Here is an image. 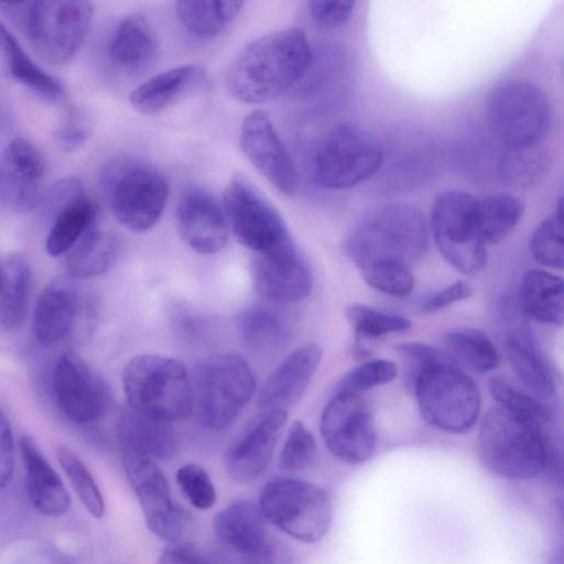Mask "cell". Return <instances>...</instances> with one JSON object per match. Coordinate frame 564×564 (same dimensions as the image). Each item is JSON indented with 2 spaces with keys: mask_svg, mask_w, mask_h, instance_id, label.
<instances>
[{
  "mask_svg": "<svg viewBox=\"0 0 564 564\" xmlns=\"http://www.w3.org/2000/svg\"><path fill=\"white\" fill-rule=\"evenodd\" d=\"M305 33L296 28L269 33L249 43L226 75L230 95L245 104H263L286 91L312 63Z\"/></svg>",
  "mask_w": 564,
  "mask_h": 564,
  "instance_id": "obj_1",
  "label": "cell"
},
{
  "mask_svg": "<svg viewBox=\"0 0 564 564\" xmlns=\"http://www.w3.org/2000/svg\"><path fill=\"white\" fill-rule=\"evenodd\" d=\"M429 247V227L413 205L393 203L364 216L345 240V250L360 269L376 263L410 267Z\"/></svg>",
  "mask_w": 564,
  "mask_h": 564,
  "instance_id": "obj_2",
  "label": "cell"
},
{
  "mask_svg": "<svg viewBox=\"0 0 564 564\" xmlns=\"http://www.w3.org/2000/svg\"><path fill=\"white\" fill-rule=\"evenodd\" d=\"M478 454L490 473L507 479L527 480L549 467L553 453L545 426L496 405L481 421Z\"/></svg>",
  "mask_w": 564,
  "mask_h": 564,
  "instance_id": "obj_3",
  "label": "cell"
},
{
  "mask_svg": "<svg viewBox=\"0 0 564 564\" xmlns=\"http://www.w3.org/2000/svg\"><path fill=\"white\" fill-rule=\"evenodd\" d=\"M0 8L37 55L56 65L75 56L93 19L91 3L82 0L0 2Z\"/></svg>",
  "mask_w": 564,
  "mask_h": 564,
  "instance_id": "obj_4",
  "label": "cell"
},
{
  "mask_svg": "<svg viewBox=\"0 0 564 564\" xmlns=\"http://www.w3.org/2000/svg\"><path fill=\"white\" fill-rule=\"evenodd\" d=\"M122 386L129 408L152 420L171 423L192 412L191 377L177 359L138 355L126 365Z\"/></svg>",
  "mask_w": 564,
  "mask_h": 564,
  "instance_id": "obj_5",
  "label": "cell"
},
{
  "mask_svg": "<svg viewBox=\"0 0 564 564\" xmlns=\"http://www.w3.org/2000/svg\"><path fill=\"white\" fill-rule=\"evenodd\" d=\"M192 411L205 429L230 426L249 402L256 380L238 355L218 354L200 360L191 378Z\"/></svg>",
  "mask_w": 564,
  "mask_h": 564,
  "instance_id": "obj_6",
  "label": "cell"
},
{
  "mask_svg": "<svg viewBox=\"0 0 564 564\" xmlns=\"http://www.w3.org/2000/svg\"><path fill=\"white\" fill-rule=\"evenodd\" d=\"M100 183L112 215L133 232L152 228L169 198L165 176L154 166L129 156L109 161Z\"/></svg>",
  "mask_w": 564,
  "mask_h": 564,
  "instance_id": "obj_7",
  "label": "cell"
},
{
  "mask_svg": "<svg viewBox=\"0 0 564 564\" xmlns=\"http://www.w3.org/2000/svg\"><path fill=\"white\" fill-rule=\"evenodd\" d=\"M258 506L267 521L307 544L321 541L332 523L333 506L328 494L299 478L269 480L260 491Z\"/></svg>",
  "mask_w": 564,
  "mask_h": 564,
  "instance_id": "obj_8",
  "label": "cell"
},
{
  "mask_svg": "<svg viewBox=\"0 0 564 564\" xmlns=\"http://www.w3.org/2000/svg\"><path fill=\"white\" fill-rule=\"evenodd\" d=\"M422 417L432 426L451 433L470 430L479 413L476 383L460 368L444 359L424 368L413 383Z\"/></svg>",
  "mask_w": 564,
  "mask_h": 564,
  "instance_id": "obj_9",
  "label": "cell"
},
{
  "mask_svg": "<svg viewBox=\"0 0 564 564\" xmlns=\"http://www.w3.org/2000/svg\"><path fill=\"white\" fill-rule=\"evenodd\" d=\"M383 162L377 139L356 124H340L321 141L313 156V181L327 189H345L372 177Z\"/></svg>",
  "mask_w": 564,
  "mask_h": 564,
  "instance_id": "obj_10",
  "label": "cell"
},
{
  "mask_svg": "<svg viewBox=\"0 0 564 564\" xmlns=\"http://www.w3.org/2000/svg\"><path fill=\"white\" fill-rule=\"evenodd\" d=\"M488 119L506 148L542 143L552 122L547 96L535 84L512 79L499 84L488 99Z\"/></svg>",
  "mask_w": 564,
  "mask_h": 564,
  "instance_id": "obj_11",
  "label": "cell"
},
{
  "mask_svg": "<svg viewBox=\"0 0 564 564\" xmlns=\"http://www.w3.org/2000/svg\"><path fill=\"white\" fill-rule=\"evenodd\" d=\"M476 199L466 192L438 194L430 216L434 242L444 259L463 274H477L487 262L486 245L479 239L474 219Z\"/></svg>",
  "mask_w": 564,
  "mask_h": 564,
  "instance_id": "obj_12",
  "label": "cell"
},
{
  "mask_svg": "<svg viewBox=\"0 0 564 564\" xmlns=\"http://www.w3.org/2000/svg\"><path fill=\"white\" fill-rule=\"evenodd\" d=\"M319 429L328 451L345 464H362L375 452V421L360 394L335 391L323 410Z\"/></svg>",
  "mask_w": 564,
  "mask_h": 564,
  "instance_id": "obj_13",
  "label": "cell"
},
{
  "mask_svg": "<svg viewBox=\"0 0 564 564\" xmlns=\"http://www.w3.org/2000/svg\"><path fill=\"white\" fill-rule=\"evenodd\" d=\"M121 455L149 530L164 541L177 542L185 528V512L173 501L156 459L132 451H121Z\"/></svg>",
  "mask_w": 564,
  "mask_h": 564,
  "instance_id": "obj_14",
  "label": "cell"
},
{
  "mask_svg": "<svg viewBox=\"0 0 564 564\" xmlns=\"http://www.w3.org/2000/svg\"><path fill=\"white\" fill-rule=\"evenodd\" d=\"M223 208L238 241L254 254L292 238L279 213L243 177H232Z\"/></svg>",
  "mask_w": 564,
  "mask_h": 564,
  "instance_id": "obj_15",
  "label": "cell"
},
{
  "mask_svg": "<svg viewBox=\"0 0 564 564\" xmlns=\"http://www.w3.org/2000/svg\"><path fill=\"white\" fill-rule=\"evenodd\" d=\"M52 383L58 406L77 423L93 422L107 409L109 391L105 380L74 352H65L59 357Z\"/></svg>",
  "mask_w": 564,
  "mask_h": 564,
  "instance_id": "obj_16",
  "label": "cell"
},
{
  "mask_svg": "<svg viewBox=\"0 0 564 564\" xmlns=\"http://www.w3.org/2000/svg\"><path fill=\"white\" fill-rule=\"evenodd\" d=\"M240 147L251 164L282 194L291 196L299 187V174L270 117L253 110L242 121Z\"/></svg>",
  "mask_w": 564,
  "mask_h": 564,
  "instance_id": "obj_17",
  "label": "cell"
},
{
  "mask_svg": "<svg viewBox=\"0 0 564 564\" xmlns=\"http://www.w3.org/2000/svg\"><path fill=\"white\" fill-rule=\"evenodd\" d=\"M288 420L283 410H262L240 431L227 449L228 475L238 482H250L269 467Z\"/></svg>",
  "mask_w": 564,
  "mask_h": 564,
  "instance_id": "obj_18",
  "label": "cell"
},
{
  "mask_svg": "<svg viewBox=\"0 0 564 564\" xmlns=\"http://www.w3.org/2000/svg\"><path fill=\"white\" fill-rule=\"evenodd\" d=\"M251 268L257 290L271 301L296 302L312 290L308 263L292 238L269 251L254 254Z\"/></svg>",
  "mask_w": 564,
  "mask_h": 564,
  "instance_id": "obj_19",
  "label": "cell"
},
{
  "mask_svg": "<svg viewBox=\"0 0 564 564\" xmlns=\"http://www.w3.org/2000/svg\"><path fill=\"white\" fill-rule=\"evenodd\" d=\"M45 162L30 141L11 140L0 155V208L25 213L42 199Z\"/></svg>",
  "mask_w": 564,
  "mask_h": 564,
  "instance_id": "obj_20",
  "label": "cell"
},
{
  "mask_svg": "<svg viewBox=\"0 0 564 564\" xmlns=\"http://www.w3.org/2000/svg\"><path fill=\"white\" fill-rule=\"evenodd\" d=\"M175 223L182 240L198 253L213 254L227 245L230 227L224 208L202 188L184 193L176 207Z\"/></svg>",
  "mask_w": 564,
  "mask_h": 564,
  "instance_id": "obj_21",
  "label": "cell"
},
{
  "mask_svg": "<svg viewBox=\"0 0 564 564\" xmlns=\"http://www.w3.org/2000/svg\"><path fill=\"white\" fill-rule=\"evenodd\" d=\"M322 360V348L311 343L291 352L264 381L258 398L261 410L292 406L304 393Z\"/></svg>",
  "mask_w": 564,
  "mask_h": 564,
  "instance_id": "obj_22",
  "label": "cell"
},
{
  "mask_svg": "<svg viewBox=\"0 0 564 564\" xmlns=\"http://www.w3.org/2000/svg\"><path fill=\"white\" fill-rule=\"evenodd\" d=\"M82 310L79 294L70 282L52 281L42 290L34 307V337L42 345H55L77 327Z\"/></svg>",
  "mask_w": 564,
  "mask_h": 564,
  "instance_id": "obj_23",
  "label": "cell"
},
{
  "mask_svg": "<svg viewBox=\"0 0 564 564\" xmlns=\"http://www.w3.org/2000/svg\"><path fill=\"white\" fill-rule=\"evenodd\" d=\"M206 69L198 64H185L152 76L130 94L132 107L144 115H158L183 97L206 85Z\"/></svg>",
  "mask_w": 564,
  "mask_h": 564,
  "instance_id": "obj_24",
  "label": "cell"
},
{
  "mask_svg": "<svg viewBox=\"0 0 564 564\" xmlns=\"http://www.w3.org/2000/svg\"><path fill=\"white\" fill-rule=\"evenodd\" d=\"M259 506L237 499L214 517L218 539L235 551L252 557L263 556L268 546L267 522Z\"/></svg>",
  "mask_w": 564,
  "mask_h": 564,
  "instance_id": "obj_25",
  "label": "cell"
},
{
  "mask_svg": "<svg viewBox=\"0 0 564 564\" xmlns=\"http://www.w3.org/2000/svg\"><path fill=\"white\" fill-rule=\"evenodd\" d=\"M19 449L31 505L40 513L48 517L64 514L70 506V498L57 473L29 436L20 437Z\"/></svg>",
  "mask_w": 564,
  "mask_h": 564,
  "instance_id": "obj_26",
  "label": "cell"
},
{
  "mask_svg": "<svg viewBox=\"0 0 564 564\" xmlns=\"http://www.w3.org/2000/svg\"><path fill=\"white\" fill-rule=\"evenodd\" d=\"M509 365L522 384L541 398L554 393V379L531 333L524 327L508 332L505 340Z\"/></svg>",
  "mask_w": 564,
  "mask_h": 564,
  "instance_id": "obj_27",
  "label": "cell"
},
{
  "mask_svg": "<svg viewBox=\"0 0 564 564\" xmlns=\"http://www.w3.org/2000/svg\"><path fill=\"white\" fill-rule=\"evenodd\" d=\"M155 50L151 25L138 13L126 15L117 23L107 46L111 62L126 70L145 67L152 61Z\"/></svg>",
  "mask_w": 564,
  "mask_h": 564,
  "instance_id": "obj_28",
  "label": "cell"
},
{
  "mask_svg": "<svg viewBox=\"0 0 564 564\" xmlns=\"http://www.w3.org/2000/svg\"><path fill=\"white\" fill-rule=\"evenodd\" d=\"M121 451H132L153 458H165L175 448V436L169 423L147 417L129 409L123 410L117 422Z\"/></svg>",
  "mask_w": 564,
  "mask_h": 564,
  "instance_id": "obj_29",
  "label": "cell"
},
{
  "mask_svg": "<svg viewBox=\"0 0 564 564\" xmlns=\"http://www.w3.org/2000/svg\"><path fill=\"white\" fill-rule=\"evenodd\" d=\"M32 270L19 254L9 256L0 269V326L7 330L19 328L25 319L31 291Z\"/></svg>",
  "mask_w": 564,
  "mask_h": 564,
  "instance_id": "obj_30",
  "label": "cell"
},
{
  "mask_svg": "<svg viewBox=\"0 0 564 564\" xmlns=\"http://www.w3.org/2000/svg\"><path fill=\"white\" fill-rule=\"evenodd\" d=\"M520 300L524 312L538 322L562 326L564 321V285L560 276L532 270L523 278Z\"/></svg>",
  "mask_w": 564,
  "mask_h": 564,
  "instance_id": "obj_31",
  "label": "cell"
},
{
  "mask_svg": "<svg viewBox=\"0 0 564 564\" xmlns=\"http://www.w3.org/2000/svg\"><path fill=\"white\" fill-rule=\"evenodd\" d=\"M524 214V204L510 194H492L476 199L474 219L484 245L499 243L517 227Z\"/></svg>",
  "mask_w": 564,
  "mask_h": 564,
  "instance_id": "obj_32",
  "label": "cell"
},
{
  "mask_svg": "<svg viewBox=\"0 0 564 564\" xmlns=\"http://www.w3.org/2000/svg\"><path fill=\"white\" fill-rule=\"evenodd\" d=\"M119 253L117 237L91 229L67 253L66 270L72 279H88L107 272Z\"/></svg>",
  "mask_w": 564,
  "mask_h": 564,
  "instance_id": "obj_33",
  "label": "cell"
},
{
  "mask_svg": "<svg viewBox=\"0 0 564 564\" xmlns=\"http://www.w3.org/2000/svg\"><path fill=\"white\" fill-rule=\"evenodd\" d=\"M97 218L96 204L85 194L51 218L46 251L58 257L67 253L88 231Z\"/></svg>",
  "mask_w": 564,
  "mask_h": 564,
  "instance_id": "obj_34",
  "label": "cell"
},
{
  "mask_svg": "<svg viewBox=\"0 0 564 564\" xmlns=\"http://www.w3.org/2000/svg\"><path fill=\"white\" fill-rule=\"evenodd\" d=\"M0 45L7 57L10 72L17 80L47 101L56 102L62 98L63 87L58 79L33 62L1 21Z\"/></svg>",
  "mask_w": 564,
  "mask_h": 564,
  "instance_id": "obj_35",
  "label": "cell"
},
{
  "mask_svg": "<svg viewBox=\"0 0 564 564\" xmlns=\"http://www.w3.org/2000/svg\"><path fill=\"white\" fill-rule=\"evenodd\" d=\"M242 7V1H177L175 11L188 32L212 37L224 32Z\"/></svg>",
  "mask_w": 564,
  "mask_h": 564,
  "instance_id": "obj_36",
  "label": "cell"
},
{
  "mask_svg": "<svg viewBox=\"0 0 564 564\" xmlns=\"http://www.w3.org/2000/svg\"><path fill=\"white\" fill-rule=\"evenodd\" d=\"M238 328L243 344L259 354L282 349L289 339V328L275 312L253 306L241 313Z\"/></svg>",
  "mask_w": 564,
  "mask_h": 564,
  "instance_id": "obj_37",
  "label": "cell"
},
{
  "mask_svg": "<svg viewBox=\"0 0 564 564\" xmlns=\"http://www.w3.org/2000/svg\"><path fill=\"white\" fill-rule=\"evenodd\" d=\"M550 151L542 143L525 148H506L499 162L501 181L514 188H528L546 172Z\"/></svg>",
  "mask_w": 564,
  "mask_h": 564,
  "instance_id": "obj_38",
  "label": "cell"
},
{
  "mask_svg": "<svg viewBox=\"0 0 564 564\" xmlns=\"http://www.w3.org/2000/svg\"><path fill=\"white\" fill-rule=\"evenodd\" d=\"M445 341L454 357L474 372H488L500 365L496 345L482 330L455 329L446 334Z\"/></svg>",
  "mask_w": 564,
  "mask_h": 564,
  "instance_id": "obj_39",
  "label": "cell"
},
{
  "mask_svg": "<svg viewBox=\"0 0 564 564\" xmlns=\"http://www.w3.org/2000/svg\"><path fill=\"white\" fill-rule=\"evenodd\" d=\"M56 456L86 510L96 519L102 518L105 501L89 469L74 452L65 446L57 447Z\"/></svg>",
  "mask_w": 564,
  "mask_h": 564,
  "instance_id": "obj_40",
  "label": "cell"
},
{
  "mask_svg": "<svg viewBox=\"0 0 564 564\" xmlns=\"http://www.w3.org/2000/svg\"><path fill=\"white\" fill-rule=\"evenodd\" d=\"M530 250L540 264L554 269L563 268L564 242L561 199L554 214L542 220L533 231Z\"/></svg>",
  "mask_w": 564,
  "mask_h": 564,
  "instance_id": "obj_41",
  "label": "cell"
},
{
  "mask_svg": "<svg viewBox=\"0 0 564 564\" xmlns=\"http://www.w3.org/2000/svg\"><path fill=\"white\" fill-rule=\"evenodd\" d=\"M489 390L498 405L534 424L545 426L551 420L549 410L532 397L519 391L508 380L494 377Z\"/></svg>",
  "mask_w": 564,
  "mask_h": 564,
  "instance_id": "obj_42",
  "label": "cell"
},
{
  "mask_svg": "<svg viewBox=\"0 0 564 564\" xmlns=\"http://www.w3.org/2000/svg\"><path fill=\"white\" fill-rule=\"evenodd\" d=\"M346 317L356 335L380 337L386 334L408 330L411 322L399 315L377 311L364 304H351L346 310Z\"/></svg>",
  "mask_w": 564,
  "mask_h": 564,
  "instance_id": "obj_43",
  "label": "cell"
},
{
  "mask_svg": "<svg viewBox=\"0 0 564 564\" xmlns=\"http://www.w3.org/2000/svg\"><path fill=\"white\" fill-rule=\"evenodd\" d=\"M316 457L314 436L301 421L293 422L280 454V468L288 471L304 470L313 465Z\"/></svg>",
  "mask_w": 564,
  "mask_h": 564,
  "instance_id": "obj_44",
  "label": "cell"
},
{
  "mask_svg": "<svg viewBox=\"0 0 564 564\" xmlns=\"http://www.w3.org/2000/svg\"><path fill=\"white\" fill-rule=\"evenodd\" d=\"M397 375L398 367L394 362L386 359L370 360L350 370L335 391L359 394L392 381Z\"/></svg>",
  "mask_w": 564,
  "mask_h": 564,
  "instance_id": "obj_45",
  "label": "cell"
},
{
  "mask_svg": "<svg viewBox=\"0 0 564 564\" xmlns=\"http://www.w3.org/2000/svg\"><path fill=\"white\" fill-rule=\"evenodd\" d=\"M361 274L370 286L392 296H406L414 286L409 268L398 263H376L364 268Z\"/></svg>",
  "mask_w": 564,
  "mask_h": 564,
  "instance_id": "obj_46",
  "label": "cell"
},
{
  "mask_svg": "<svg viewBox=\"0 0 564 564\" xmlns=\"http://www.w3.org/2000/svg\"><path fill=\"white\" fill-rule=\"evenodd\" d=\"M176 482L185 498L196 509L213 508L217 496L208 473L197 464H185L176 471Z\"/></svg>",
  "mask_w": 564,
  "mask_h": 564,
  "instance_id": "obj_47",
  "label": "cell"
},
{
  "mask_svg": "<svg viewBox=\"0 0 564 564\" xmlns=\"http://www.w3.org/2000/svg\"><path fill=\"white\" fill-rule=\"evenodd\" d=\"M308 10L314 20L326 28H338L347 23L355 10L356 1H308Z\"/></svg>",
  "mask_w": 564,
  "mask_h": 564,
  "instance_id": "obj_48",
  "label": "cell"
},
{
  "mask_svg": "<svg viewBox=\"0 0 564 564\" xmlns=\"http://www.w3.org/2000/svg\"><path fill=\"white\" fill-rule=\"evenodd\" d=\"M397 348L406 360L408 379L411 387L424 368L443 359L438 350L421 343L401 344Z\"/></svg>",
  "mask_w": 564,
  "mask_h": 564,
  "instance_id": "obj_49",
  "label": "cell"
},
{
  "mask_svg": "<svg viewBox=\"0 0 564 564\" xmlns=\"http://www.w3.org/2000/svg\"><path fill=\"white\" fill-rule=\"evenodd\" d=\"M470 286L464 281H456L453 284L429 295L421 302V310L426 313L444 308L453 303L470 297Z\"/></svg>",
  "mask_w": 564,
  "mask_h": 564,
  "instance_id": "obj_50",
  "label": "cell"
},
{
  "mask_svg": "<svg viewBox=\"0 0 564 564\" xmlns=\"http://www.w3.org/2000/svg\"><path fill=\"white\" fill-rule=\"evenodd\" d=\"M14 468V437L11 424L0 409V488L11 479Z\"/></svg>",
  "mask_w": 564,
  "mask_h": 564,
  "instance_id": "obj_51",
  "label": "cell"
},
{
  "mask_svg": "<svg viewBox=\"0 0 564 564\" xmlns=\"http://www.w3.org/2000/svg\"><path fill=\"white\" fill-rule=\"evenodd\" d=\"M89 124L79 113L70 119L57 132V142L63 150L72 151L79 148L89 135Z\"/></svg>",
  "mask_w": 564,
  "mask_h": 564,
  "instance_id": "obj_52",
  "label": "cell"
},
{
  "mask_svg": "<svg viewBox=\"0 0 564 564\" xmlns=\"http://www.w3.org/2000/svg\"><path fill=\"white\" fill-rule=\"evenodd\" d=\"M176 543V542H175ZM158 564H210L191 543H176L166 549Z\"/></svg>",
  "mask_w": 564,
  "mask_h": 564,
  "instance_id": "obj_53",
  "label": "cell"
},
{
  "mask_svg": "<svg viewBox=\"0 0 564 564\" xmlns=\"http://www.w3.org/2000/svg\"><path fill=\"white\" fill-rule=\"evenodd\" d=\"M0 269H1V262H0Z\"/></svg>",
  "mask_w": 564,
  "mask_h": 564,
  "instance_id": "obj_54",
  "label": "cell"
}]
</instances>
